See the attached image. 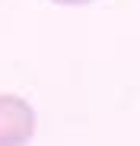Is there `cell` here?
<instances>
[{"mask_svg":"<svg viewBox=\"0 0 140 146\" xmlns=\"http://www.w3.org/2000/svg\"><path fill=\"white\" fill-rule=\"evenodd\" d=\"M48 3H57V7H83V3H92V0H48Z\"/></svg>","mask_w":140,"mask_h":146,"instance_id":"7a4b0ae2","label":"cell"},{"mask_svg":"<svg viewBox=\"0 0 140 146\" xmlns=\"http://www.w3.org/2000/svg\"><path fill=\"white\" fill-rule=\"evenodd\" d=\"M35 108L13 92H0V146H19L35 137Z\"/></svg>","mask_w":140,"mask_h":146,"instance_id":"6da1fadb","label":"cell"}]
</instances>
